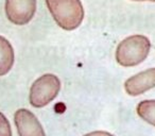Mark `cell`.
<instances>
[{
  "mask_svg": "<svg viewBox=\"0 0 155 136\" xmlns=\"http://www.w3.org/2000/svg\"><path fill=\"white\" fill-rule=\"evenodd\" d=\"M47 8L58 27L67 31L80 27L84 18L81 0H45Z\"/></svg>",
  "mask_w": 155,
  "mask_h": 136,
  "instance_id": "6da1fadb",
  "label": "cell"
},
{
  "mask_svg": "<svg viewBox=\"0 0 155 136\" xmlns=\"http://www.w3.org/2000/svg\"><path fill=\"white\" fill-rule=\"evenodd\" d=\"M151 49L150 39L144 35L135 34L124 38L116 50V61L122 67H133L142 63Z\"/></svg>",
  "mask_w": 155,
  "mask_h": 136,
  "instance_id": "7a4b0ae2",
  "label": "cell"
},
{
  "mask_svg": "<svg viewBox=\"0 0 155 136\" xmlns=\"http://www.w3.org/2000/svg\"><path fill=\"white\" fill-rule=\"evenodd\" d=\"M60 89L61 81L55 75H43L31 85L29 101L34 108H44L55 99Z\"/></svg>",
  "mask_w": 155,
  "mask_h": 136,
  "instance_id": "3957f363",
  "label": "cell"
},
{
  "mask_svg": "<svg viewBox=\"0 0 155 136\" xmlns=\"http://www.w3.org/2000/svg\"><path fill=\"white\" fill-rule=\"evenodd\" d=\"M36 0H5V15L12 24L25 26L34 17Z\"/></svg>",
  "mask_w": 155,
  "mask_h": 136,
  "instance_id": "277c9868",
  "label": "cell"
},
{
  "mask_svg": "<svg viewBox=\"0 0 155 136\" xmlns=\"http://www.w3.org/2000/svg\"><path fill=\"white\" fill-rule=\"evenodd\" d=\"M14 121L19 136H46L43 125L37 117L27 108L16 111Z\"/></svg>",
  "mask_w": 155,
  "mask_h": 136,
  "instance_id": "5b68a950",
  "label": "cell"
},
{
  "mask_svg": "<svg viewBox=\"0 0 155 136\" xmlns=\"http://www.w3.org/2000/svg\"><path fill=\"white\" fill-rule=\"evenodd\" d=\"M155 87V68L143 70L124 82L125 91L130 96H139Z\"/></svg>",
  "mask_w": 155,
  "mask_h": 136,
  "instance_id": "8992f818",
  "label": "cell"
},
{
  "mask_svg": "<svg viewBox=\"0 0 155 136\" xmlns=\"http://www.w3.org/2000/svg\"><path fill=\"white\" fill-rule=\"evenodd\" d=\"M14 49L5 37L0 35V77H3L12 69L14 65Z\"/></svg>",
  "mask_w": 155,
  "mask_h": 136,
  "instance_id": "52a82bcc",
  "label": "cell"
},
{
  "mask_svg": "<svg viewBox=\"0 0 155 136\" xmlns=\"http://www.w3.org/2000/svg\"><path fill=\"white\" fill-rule=\"evenodd\" d=\"M136 111L142 120L155 127V100H143L139 102Z\"/></svg>",
  "mask_w": 155,
  "mask_h": 136,
  "instance_id": "ba28073f",
  "label": "cell"
},
{
  "mask_svg": "<svg viewBox=\"0 0 155 136\" xmlns=\"http://www.w3.org/2000/svg\"><path fill=\"white\" fill-rule=\"evenodd\" d=\"M0 136H12V128L10 121L1 112H0Z\"/></svg>",
  "mask_w": 155,
  "mask_h": 136,
  "instance_id": "9c48e42d",
  "label": "cell"
},
{
  "mask_svg": "<svg viewBox=\"0 0 155 136\" xmlns=\"http://www.w3.org/2000/svg\"><path fill=\"white\" fill-rule=\"evenodd\" d=\"M84 136H114V135L105 131H95V132H91L88 134H85Z\"/></svg>",
  "mask_w": 155,
  "mask_h": 136,
  "instance_id": "30bf717a",
  "label": "cell"
},
{
  "mask_svg": "<svg viewBox=\"0 0 155 136\" xmlns=\"http://www.w3.org/2000/svg\"><path fill=\"white\" fill-rule=\"evenodd\" d=\"M133 1H150V2H155V0H133Z\"/></svg>",
  "mask_w": 155,
  "mask_h": 136,
  "instance_id": "8fae6325",
  "label": "cell"
}]
</instances>
